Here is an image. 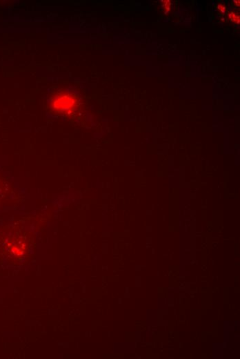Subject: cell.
<instances>
[{
	"label": "cell",
	"instance_id": "1",
	"mask_svg": "<svg viewBox=\"0 0 240 359\" xmlns=\"http://www.w3.org/2000/svg\"><path fill=\"white\" fill-rule=\"evenodd\" d=\"M48 106L59 115H70L77 107L79 100L77 94L70 89H58L48 97Z\"/></svg>",
	"mask_w": 240,
	"mask_h": 359
}]
</instances>
